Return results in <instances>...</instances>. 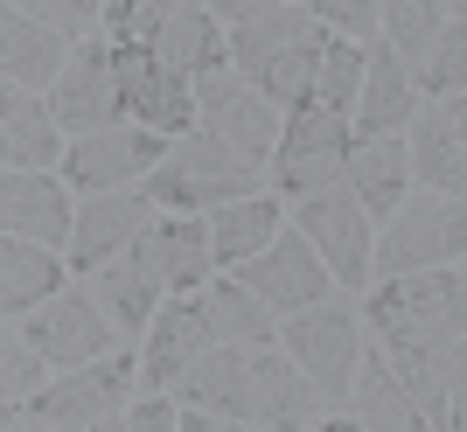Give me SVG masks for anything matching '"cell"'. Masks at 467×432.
<instances>
[{
  "instance_id": "1",
  "label": "cell",
  "mask_w": 467,
  "mask_h": 432,
  "mask_svg": "<svg viewBox=\"0 0 467 432\" xmlns=\"http://www.w3.org/2000/svg\"><path fill=\"white\" fill-rule=\"evenodd\" d=\"M328 36H335V28H321L300 0H286V7H273V15L231 28V70L244 84H258L273 105L293 112V105L314 98V70H321Z\"/></svg>"
},
{
  "instance_id": "2",
  "label": "cell",
  "mask_w": 467,
  "mask_h": 432,
  "mask_svg": "<svg viewBox=\"0 0 467 432\" xmlns=\"http://www.w3.org/2000/svg\"><path fill=\"white\" fill-rule=\"evenodd\" d=\"M140 189H147L154 210L210 216V210H223V202H237V196H258V160L237 154L231 139H216L210 126H189Z\"/></svg>"
},
{
  "instance_id": "3",
  "label": "cell",
  "mask_w": 467,
  "mask_h": 432,
  "mask_svg": "<svg viewBox=\"0 0 467 432\" xmlns=\"http://www.w3.org/2000/svg\"><path fill=\"white\" fill-rule=\"evenodd\" d=\"M363 321L377 342H453L467 334V265H419L377 279L363 293Z\"/></svg>"
},
{
  "instance_id": "4",
  "label": "cell",
  "mask_w": 467,
  "mask_h": 432,
  "mask_svg": "<svg viewBox=\"0 0 467 432\" xmlns=\"http://www.w3.org/2000/svg\"><path fill=\"white\" fill-rule=\"evenodd\" d=\"M140 397V355L112 349L98 363H78V370H57L49 391L21 412V426H42V432H105L126 418V405Z\"/></svg>"
},
{
  "instance_id": "5",
  "label": "cell",
  "mask_w": 467,
  "mask_h": 432,
  "mask_svg": "<svg viewBox=\"0 0 467 432\" xmlns=\"http://www.w3.org/2000/svg\"><path fill=\"white\" fill-rule=\"evenodd\" d=\"M363 328H370V321L356 314L349 300H314V307H300V314L279 321V349L314 376V391L328 397V412H342L349 391H356V363L370 349Z\"/></svg>"
},
{
  "instance_id": "6",
  "label": "cell",
  "mask_w": 467,
  "mask_h": 432,
  "mask_svg": "<svg viewBox=\"0 0 467 432\" xmlns=\"http://www.w3.org/2000/svg\"><path fill=\"white\" fill-rule=\"evenodd\" d=\"M419 265H467V196L411 189L398 216L377 223V279L419 273Z\"/></svg>"
},
{
  "instance_id": "7",
  "label": "cell",
  "mask_w": 467,
  "mask_h": 432,
  "mask_svg": "<svg viewBox=\"0 0 467 432\" xmlns=\"http://www.w3.org/2000/svg\"><path fill=\"white\" fill-rule=\"evenodd\" d=\"M349 154H356V118L335 112V105H293L286 112V139L273 154V189L286 202H307L321 189H342L349 181Z\"/></svg>"
},
{
  "instance_id": "8",
  "label": "cell",
  "mask_w": 467,
  "mask_h": 432,
  "mask_svg": "<svg viewBox=\"0 0 467 432\" xmlns=\"http://www.w3.org/2000/svg\"><path fill=\"white\" fill-rule=\"evenodd\" d=\"M293 223L314 237V252L328 258V273H335L342 293H370L377 286V216L363 210V196H356L349 181L293 202Z\"/></svg>"
},
{
  "instance_id": "9",
  "label": "cell",
  "mask_w": 467,
  "mask_h": 432,
  "mask_svg": "<svg viewBox=\"0 0 467 432\" xmlns=\"http://www.w3.org/2000/svg\"><path fill=\"white\" fill-rule=\"evenodd\" d=\"M49 105H57L63 133H105V126H126V63H119L112 36H84L63 63V77L49 84Z\"/></svg>"
},
{
  "instance_id": "10",
  "label": "cell",
  "mask_w": 467,
  "mask_h": 432,
  "mask_svg": "<svg viewBox=\"0 0 467 432\" xmlns=\"http://www.w3.org/2000/svg\"><path fill=\"white\" fill-rule=\"evenodd\" d=\"M175 139L154 133V126H105V133H78L70 139V154H63V175L78 196H112V189H140V181L154 175L161 160H168Z\"/></svg>"
},
{
  "instance_id": "11",
  "label": "cell",
  "mask_w": 467,
  "mask_h": 432,
  "mask_svg": "<svg viewBox=\"0 0 467 432\" xmlns=\"http://www.w3.org/2000/svg\"><path fill=\"white\" fill-rule=\"evenodd\" d=\"M195 105H202V126L216 139H231L237 154H252L258 168H273L279 139H286V105H273L258 84H244L237 70H216V77L195 84Z\"/></svg>"
},
{
  "instance_id": "12",
  "label": "cell",
  "mask_w": 467,
  "mask_h": 432,
  "mask_svg": "<svg viewBox=\"0 0 467 432\" xmlns=\"http://www.w3.org/2000/svg\"><path fill=\"white\" fill-rule=\"evenodd\" d=\"M28 328V342H36L57 370H78V363H98V355H112L119 342V321L105 314V300L84 293V286H63L57 300H42L36 314L21 321Z\"/></svg>"
},
{
  "instance_id": "13",
  "label": "cell",
  "mask_w": 467,
  "mask_h": 432,
  "mask_svg": "<svg viewBox=\"0 0 467 432\" xmlns=\"http://www.w3.org/2000/svg\"><path fill=\"white\" fill-rule=\"evenodd\" d=\"M78 189L57 168H7L0 175V223L15 237H36V244H57L70 252V231H78Z\"/></svg>"
},
{
  "instance_id": "14",
  "label": "cell",
  "mask_w": 467,
  "mask_h": 432,
  "mask_svg": "<svg viewBox=\"0 0 467 432\" xmlns=\"http://www.w3.org/2000/svg\"><path fill=\"white\" fill-rule=\"evenodd\" d=\"M411 426H426V412H419L411 384L398 376L390 349L370 334V349H363V363H356L349 405H342V412H328V426H321V432H411Z\"/></svg>"
},
{
  "instance_id": "15",
  "label": "cell",
  "mask_w": 467,
  "mask_h": 432,
  "mask_svg": "<svg viewBox=\"0 0 467 432\" xmlns=\"http://www.w3.org/2000/svg\"><path fill=\"white\" fill-rule=\"evenodd\" d=\"M237 273L252 279L258 293L273 300L279 314H300V307H314V300H328L335 293V273H328V258L314 252V237L300 231V223H286V231L265 244L258 258H244Z\"/></svg>"
},
{
  "instance_id": "16",
  "label": "cell",
  "mask_w": 467,
  "mask_h": 432,
  "mask_svg": "<svg viewBox=\"0 0 467 432\" xmlns=\"http://www.w3.org/2000/svg\"><path fill=\"white\" fill-rule=\"evenodd\" d=\"M202 349H216L202 293H168V307H161V314L147 321V334H140V391H168Z\"/></svg>"
},
{
  "instance_id": "17",
  "label": "cell",
  "mask_w": 467,
  "mask_h": 432,
  "mask_svg": "<svg viewBox=\"0 0 467 432\" xmlns=\"http://www.w3.org/2000/svg\"><path fill=\"white\" fill-rule=\"evenodd\" d=\"M126 63V118L133 126H154V133L182 139L189 126H202V105H195V77L168 70L154 49H119Z\"/></svg>"
},
{
  "instance_id": "18",
  "label": "cell",
  "mask_w": 467,
  "mask_h": 432,
  "mask_svg": "<svg viewBox=\"0 0 467 432\" xmlns=\"http://www.w3.org/2000/svg\"><path fill=\"white\" fill-rule=\"evenodd\" d=\"M154 202H147V189H112V196H84L78 210V231H70V265H78V279H91L98 265H112L119 252H133L140 231L154 223Z\"/></svg>"
},
{
  "instance_id": "19",
  "label": "cell",
  "mask_w": 467,
  "mask_h": 432,
  "mask_svg": "<svg viewBox=\"0 0 467 432\" xmlns=\"http://www.w3.org/2000/svg\"><path fill=\"white\" fill-rule=\"evenodd\" d=\"M0 154H7V168H63L70 133H63L49 91L0 84Z\"/></svg>"
},
{
  "instance_id": "20",
  "label": "cell",
  "mask_w": 467,
  "mask_h": 432,
  "mask_svg": "<svg viewBox=\"0 0 467 432\" xmlns=\"http://www.w3.org/2000/svg\"><path fill=\"white\" fill-rule=\"evenodd\" d=\"M140 252L154 258V273L168 279V293H202L216 279V244H210V216H182L161 210L140 231Z\"/></svg>"
},
{
  "instance_id": "21",
  "label": "cell",
  "mask_w": 467,
  "mask_h": 432,
  "mask_svg": "<svg viewBox=\"0 0 467 432\" xmlns=\"http://www.w3.org/2000/svg\"><path fill=\"white\" fill-rule=\"evenodd\" d=\"M426 91L411 84L405 57L390 49L384 36L370 42V70H363V98H356V139H384V133H411Z\"/></svg>"
},
{
  "instance_id": "22",
  "label": "cell",
  "mask_w": 467,
  "mask_h": 432,
  "mask_svg": "<svg viewBox=\"0 0 467 432\" xmlns=\"http://www.w3.org/2000/svg\"><path fill=\"white\" fill-rule=\"evenodd\" d=\"M70 273H78L70 252L7 231V244H0V314H7V321H28L42 300H57L63 286H70Z\"/></svg>"
},
{
  "instance_id": "23",
  "label": "cell",
  "mask_w": 467,
  "mask_h": 432,
  "mask_svg": "<svg viewBox=\"0 0 467 432\" xmlns=\"http://www.w3.org/2000/svg\"><path fill=\"white\" fill-rule=\"evenodd\" d=\"M70 49H78V42L63 36V28H49V21L21 15V7H7V15H0V84L49 91V84L63 77Z\"/></svg>"
},
{
  "instance_id": "24",
  "label": "cell",
  "mask_w": 467,
  "mask_h": 432,
  "mask_svg": "<svg viewBox=\"0 0 467 432\" xmlns=\"http://www.w3.org/2000/svg\"><path fill=\"white\" fill-rule=\"evenodd\" d=\"M411 175H419V189L467 196V139H461V118H453V98L419 105V118H411Z\"/></svg>"
},
{
  "instance_id": "25",
  "label": "cell",
  "mask_w": 467,
  "mask_h": 432,
  "mask_svg": "<svg viewBox=\"0 0 467 432\" xmlns=\"http://www.w3.org/2000/svg\"><path fill=\"white\" fill-rule=\"evenodd\" d=\"M154 57L168 63V70H182V77H216V70H231V28L202 7V0H182L175 15H168V28H161Z\"/></svg>"
},
{
  "instance_id": "26",
  "label": "cell",
  "mask_w": 467,
  "mask_h": 432,
  "mask_svg": "<svg viewBox=\"0 0 467 432\" xmlns=\"http://www.w3.org/2000/svg\"><path fill=\"white\" fill-rule=\"evenodd\" d=\"M349 189L363 196V210L384 223V216H398V202L419 189V175H411V133H384V139H356L349 154Z\"/></svg>"
},
{
  "instance_id": "27",
  "label": "cell",
  "mask_w": 467,
  "mask_h": 432,
  "mask_svg": "<svg viewBox=\"0 0 467 432\" xmlns=\"http://www.w3.org/2000/svg\"><path fill=\"white\" fill-rule=\"evenodd\" d=\"M98 300H105V314L119 321V334H147V321L168 307V279L154 273V258L140 252H119L112 265H98Z\"/></svg>"
},
{
  "instance_id": "28",
  "label": "cell",
  "mask_w": 467,
  "mask_h": 432,
  "mask_svg": "<svg viewBox=\"0 0 467 432\" xmlns=\"http://www.w3.org/2000/svg\"><path fill=\"white\" fill-rule=\"evenodd\" d=\"M293 216H286V202L279 196H237V202H223V210H210V244H216V273H237L244 258H258L265 244H273L279 231H286Z\"/></svg>"
},
{
  "instance_id": "29",
  "label": "cell",
  "mask_w": 467,
  "mask_h": 432,
  "mask_svg": "<svg viewBox=\"0 0 467 432\" xmlns=\"http://www.w3.org/2000/svg\"><path fill=\"white\" fill-rule=\"evenodd\" d=\"M202 307H210L216 342H244V349H265V342H279V321H286L244 273H216L210 286H202Z\"/></svg>"
},
{
  "instance_id": "30",
  "label": "cell",
  "mask_w": 467,
  "mask_h": 432,
  "mask_svg": "<svg viewBox=\"0 0 467 432\" xmlns=\"http://www.w3.org/2000/svg\"><path fill=\"white\" fill-rule=\"evenodd\" d=\"M49 370H57V363L28 342V328L7 321V328H0V418H7L15 432H21V412L49 391Z\"/></svg>"
},
{
  "instance_id": "31",
  "label": "cell",
  "mask_w": 467,
  "mask_h": 432,
  "mask_svg": "<svg viewBox=\"0 0 467 432\" xmlns=\"http://www.w3.org/2000/svg\"><path fill=\"white\" fill-rule=\"evenodd\" d=\"M440 28H447V15H440V0H384V42L405 57L411 84H419V70H426L432 42H440Z\"/></svg>"
},
{
  "instance_id": "32",
  "label": "cell",
  "mask_w": 467,
  "mask_h": 432,
  "mask_svg": "<svg viewBox=\"0 0 467 432\" xmlns=\"http://www.w3.org/2000/svg\"><path fill=\"white\" fill-rule=\"evenodd\" d=\"M363 70H370V42L328 36V49H321V70H314V105H335V112H349V118H356V98H363Z\"/></svg>"
},
{
  "instance_id": "33",
  "label": "cell",
  "mask_w": 467,
  "mask_h": 432,
  "mask_svg": "<svg viewBox=\"0 0 467 432\" xmlns=\"http://www.w3.org/2000/svg\"><path fill=\"white\" fill-rule=\"evenodd\" d=\"M175 7L182 0H105V28L98 36H112L119 49H154Z\"/></svg>"
},
{
  "instance_id": "34",
  "label": "cell",
  "mask_w": 467,
  "mask_h": 432,
  "mask_svg": "<svg viewBox=\"0 0 467 432\" xmlns=\"http://www.w3.org/2000/svg\"><path fill=\"white\" fill-rule=\"evenodd\" d=\"M419 91H426V98H461V91H467V15L461 21L447 15V28H440V42H432L426 70H419Z\"/></svg>"
},
{
  "instance_id": "35",
  "label": "cell",
  "mask_w": 467,
  "mask_h": 432,
  "mask_svg": "<svg viewBox=\"0 0 467 432\" xmlns=\"http://www.w3.org/2000/svg\"><path fill=\"white\" fill-rule=\"evenodd\" d=\"M321 28L335 36H356V42H377L384 36V0H300Z\"/></svg>"
},
{
  "instance_id": "36",
  "label": "cell",
  "mask_w": 467,
  "mask_h": 432,
  "mask_svg": "<svg viewBox=\"0 0 467 432\" xmlns=\"http://www.w3.org/2000/svg\"><path fill=\"white\" fill-rule=\"evenodd\" d=\"M7 7H21V15H36V21H49V28H63L70 42H84V36H98V28H105V0H7Z\"/></svg>"
},
{
  "instance_id": "37",
  "label": "cell",
  "mask_w": 467,
  "mask_h": 432,
  "mask_svg": "<svg viewBox=\"0 0 467 432\" xmlns=\"http://www.w3.org/2000/svg\"><path fill=\"white\" fill-rule=\"evenodd\" d=\"M119 426L126 432H182V397L175 391H140Z\"/></svg>"
},
{
  "instance_id": "38",
  "label": "cell",
  "mask_w": 467,
  "mask_h": 432,
  "mask_svg": "<svg viewBox=\"0 0 467 432\" xmlns=\"http://www.w3.org/2000/svg\"><path fill=\"white\" fill-rule=\"evenodd\" d=\"M223 28H244V21H258V15H273V7H286V0H202Z\"/></svg>"
},
{
  "instance_id": "39",
  "label": "cell",
  "mask_w": 467,
  "mask_h": 432,
  "mask_svg": "<svg viewBox=\"0 0 467 432\" xmlns=\"http://www.w3.org/2000/svg\"><path fill=\"white\" fill-rule=\"evenodd\" d=\"M453 118H461V139H467V91L453 98Z\"/></svg>"
}]
</instances>
